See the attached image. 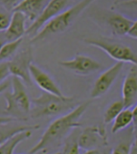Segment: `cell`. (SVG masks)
<instances>
[{"label": "cell", "instance_id": "9", "mask_svg": "<svg viewBox=\"0 0 137 154\" xmlns=\"http://www.w3.org/2000/svg\"><path fill=\"white\" fill-rule=\"evenodd\" d=\"M124 66V62L117 61L113 66L103 72L94 82V85L90 92V98L96 99L104 96L111 88L113 83L117 79Z\"/></svg>", "mask_w": 137, "mask_h": 154}, {"label": "cell", "instance_id": "21", "mask_svg": "<svg viewBox=\"0 0 137 154\" xmlns=\"http://www.w3.org/2000/svg\"><path fill=\"white\" fill-rule=\"evenodd\" d=\"M12 18L13 13L8 12L5 9L1 8V11H0V31L3 32L8 29L11 22H12Z\"/></svg>", "mask_w": 137, "mask_h": 154}, {"label": "cell", "instance_id": "19", "mask_svg": "<svg viewBox=\"0 0 137 154\" xmlns=\"http://www.w3.org/2000/svg\"><path fill=\"white\" fill-rule=\"evenodd\" d=\"M125 103L123 102V100H116V102L112 103L110 104L107 109L105 110V112L104 114V124L108 125L110 123L114 122V120L117 118V116L122 112L125 109Z\"/></svg>", "mask_w": 137, "mask_h": 154}, {"label": "cell", "instance_id": "14", "mask_svg": "<svg viewBox=\"0 0 137 154\" xmlns=\"http://www.w3.org/2000/svg\"><path fill=\"white\" fill-rule=\"evenodd\" d=\"M49 1L50 0H24L14 10V12L22 13L28 21L34 23L43 13Z\"/></svg>", "mask_w": 137, "mask_h": 154}, {"label": "cell", "instance_id": "18", "mask_svg": "<svg viewBox=\"0 0 137 154\" xmlns=\"http://www.w3.org/2000/svg\"><path fill=\"white\" fill-rule=\"evenodd\" d=\"M23 42H24V38H20L17 40L2 44L1 48H0V60H1V61L9 60L14 56L17 55V53L19 51L20 47L22 46Z\"/></svg>", "mask_w": 137, "mask_h": 154}, {"label": "cell", "instance_id": "26", "mask_svg": "<svg viewBox=\"0 0 137 154\" xmlns=\"http://www.w3.org/2000/svg\"><path fill=\"white\" fill-rule=\"evenodd\" d=\"M128 36L132 38H137V20L134 21L133 25L131 26L129 32L128 33Z\"/></svg>", "mask_w": 137, "mask_h": 154}, {"label": "cell", "instance_id": "2", "mask_svg": "<svg viewBox=\"0 0 137 154\" xmlns=\"http://www.w3.org/2000/svg\"><path fill=\"white\" fill-rule=\"evenodd\" d=\"M11 91L5 89L1 92L7 103L5 110H2V117L10 118V121L26 120V116L30 115L32 109V102L26 87L17 77H13L11 79Z\"/></svg>", "mask_w": 137, "mask_h": 154}, {"label": "cell", "instance_id": "16", "mask_svg": "<svg viewBox=\"0 0 137 154\" xmlns=\"http://www.w3.org/2000/svg\"><path fill=\"white\" fill-rule=\"evenodd\" d=\"M33 130H24L15 133L7 138L6 140L1 142L0 145V154H14L15 148L25 140L29 139L32 136Z\"/></svg>", "mask_w": 137, "mask_h": 154}, {"label": "cell", "instance_id": "4", "mask_svg": "<svg viewBox=\"0 0 137 154\" xmlns=\"http://www.w3.org/2000/svg\"><path fill=\"white\" fill-rule=\"evenodd\" d=\"M32 104L33 107L30 113L32 118H41L68 113L79 105L74 98L66 96L60 97L47 92L33 99Z\"/></svg>", "mask_w": 137, "mask_h": 154}, {"label": "cell", "instance_id": "11", "mask_svg": "<svg viewBox=\"0 0 137 154\" xmlns=\"http://www.w3.org/2000/svg\"><path fill=\"white\" fill-rule=\"evenodd\" d=\"M30 74L33 82L38 85L41 90L44 92L50 93L57 96L63 97L64 95L61 92V88L56 83V82L52 79V77L47 74L45 71L40 69L39 66H36L32 63L30 66Z\"/></svg>", "mask_w": 137, "mask_h": 154}, {"label": "cell", "instance_id": "27", "mask_svg": "<svg viewBox=\"0 0 137 154\" xmlns=\"http://www.w3.org/2000/svg\"><path fill=\"white\" fill-rule=\"evenodd\" d=\"M135 136H134V140L132 143V146H131V154H137V126L135 127Z\"/></svg>", "mask_w": 137, "mask_h": 154}, {"label": "cell", "instance_id": "20", "mask_svg": "<svg viewBox=\"0 0 137 154\" xmlns=\"http://www.w3.org/2000/svg\"><path fill=\"white\" fill-rule=\"evenodd\" d=\"M80 145H79V135L74 133L66 141L61 154H80Z\"/></svg>", "mask_w": 137, "mask_h": 154}, {"label": "cell", "instance_id": "28", "mask_svg": "<svg viewBox=\"0 0 137 154\" xmlns=\"http://www.w3.org/2000/svg\"><path fill=\"white\" fill-rule=\"evenodd\" d=\"M132 113H133V125L136 127L137 126V104L135 105V107L133 108Z\"/></svg>", "mask_w": 137, "mask_h": 154}, {"label": "cell", "instance_id": "22", "mask_svg": "<svg viewBox=\"0 0 137 154\" xmlns=\"http://www.w3.org/2000/svg\"><path fill=\"white\" fill-rule=\"evenodd\" d=\"M131 146L130 143L122 142L113 148L111 154H131Z\"/></svg>", "mask_w": 137, "mask_h": 154}, {"label": "cell", "instance_id": "24", "mask_svg": "<svg viewBox=\"0 0 137 154\" xmlns=\"http://www.w3.org/2000/svg\"><path fill=\"white\" fill-rule=\"evenodd\" d=\"M11 76V72L9 69V65H8V61L4 60L1 61L0 63V79H1V82L6 81V79Z\"/></svg>", "mask_w": 137, "mask_h": 154}, {"label": "cell", "instance_id": "13", "mask_svg": "<svg viewBox=\"0 0 137 154\" xmlns=\"http://www.w3.org/2000/svg\"><path fill=\"white\" fill-rule=\"evenodd\" d=\"M137 99V66L132 65L123 82L122 100L126 108L133 105Z\"/></svg>", "mask_w": 137, "mask_h": 154}, {"label": "cell", "instance_id": "7", "mask_svg": "<svg viewBox=\"0 0 137 154\" xmlns=\"http://www.w3.org/2000/svg\"><path fill=\"white\" fill-rule=\"evenodd\" d=\"M69 3L70 0H50L40 17L28 27L26 35H31L33 38L50 20L61 14L63 11H65V8Z\"/></svg>", "mask_w": 137, "mask_h": 154}, {"label": "cell", "instance_id": "23", "mask_svg": "<svg viewBox=\"0 0 137 154\" xmlns=\"http://www.w3.org/2000/svg\"><path fill=\"white\" fill-rule=\"evenodd\" d=\"M24 0H0V3H1V7L3 9L13 13L14 10Z\"/></svg>", "mask_w": 137, "mask_h": 154}, {"label": "cell", "instance_id": "30", "mask_svg": "<svg viewBox=\"0 0 137 154\" xmlns=\"http://www.w3.org/2000/svg\"><path fill=\"white\" fill-rule=\"evenodd\" d=\"M54 154H61V152H56V153H54Z\"/></svg>", "mask_w": 137, "mask_h": 154}, {"label": "cell", "instance_id": "10", "mask_svg": "<svg viewBox=\"0 0 137 154\" xmlns=\"http://www.w3.org/2000/svg\"><path fill=\"white\" fill-rule=\"evenodd\" d=\"M58 64L81 76L91 75L102 68L100 62L83 55H76L70 60H60L58 61Z\"/></svg>", "mask_w": 137, "mask_h": 154}, {"label": "cell", "instance_id": "1", "mask_svg": "<svg viewBox=\"0 0 137 154\" xmlns=\"http://www.w3.org/2000/svg\"><path fill=\"white\" fill-rule=\"evenodd\" d=\"M89 104L90 102L80 103L70 112L56 119L46 128L38 144L32 147L28 153L36 154L40 151H44L62 140L72 129H75L80 125L79 121L86 111Z\"/></svg>", "mask_w": 137, "mask_h": 154}, {"label": "cell", "instance_id": "12", "mask_svg": "<svg viewBox=\"0 0 137 154\" xmlns=\"http://www.w3.org/2000/svg\"><path fill=\"white\" fill-rule=\"evenodd\" d=\"M27 21V17L22 13L14 12L12 22L8 29L1 32L2 40L5 41V43H7V42L23 38V36L27 34V29H26Z\"/></svg>", "mask_w": 137, "mask_h": 154}, {"label": "cell", "instance_id": "8", "mask_svg": "<svg viewBox=\"0 0 137 154\" xmlns=\"http://www.w3.org/2000/svg\"><path fill=\"white\" fill-rule=\"evenodd\" d=\"M79 145L83 150L100 149L107 146V136L103 126H89L79 134Z\"/></svg>", "mask_w": 137, "mask_h": 154}, {"label": "cell", "instance_id": "29", "mask_svg": "<svg viewBox=\"0 0 137 154\" xmlns=\"http://www.w3.org/2000/svg\"><path fill=\"white\" fill-rule=\"evenodd\" d=\"M83 154H104V153L100 149H92V150H86Z\"/></svg>", "mask_w": 137, "mask_h": 154}, {"label": "cell", "instance_id": "25", "mask_svg": "<svg viewBox=\"0 0 137 154\" xmlns=\"http://www.w3.org/2000/svg\"><path fill=\"white\" fill-rule=\"evenodd\" d=\"M121 6H126L129 8H137V0H125L118 3Z\"/></svg>", "mask_w": 137, "mask_h": 154}, {"label": "cell", "instance_id": "31", "mask_svg": "<svg viewBox=\"0 0 137 154\" xmlns=\"http://www.w3.org/2000/svg\"><path fill=\"white\" fill-rule=\"evenodd\" d=\"M27 154H29V153H27Z\"/></svg>", "mask_w": 137, "mask_h": 154}, {"label": "cell", "instance_id": "5", "mask_svg": "<svg viewBox=\"0 0 137 154\" xmlns=\"http://www.w3.org/2000/svg\"><path fill=\"white\" fill-rule=\"evenodd\" d=\"M83 41L87 45L97 47L103 50L104 53L113 58V60L121 62H129L132 65L137 66V54L129 46L110 38L104 36H96V38H86Z\"/></svg>", "mask_w": 137, "mask_h": 154}, {"label": "cell", "instance_id": "6", "mask_svg": "<svg viewBox=\"0 0 137 154\" xmlns=\"http://www.w3.org/2000/svg\"><path fill=\"white\" fill-rule=\"evenodd\" d=\"M28 43L19 49L17 55L7 61L11 76L17 77L27 85L32 86L33 79H32L30 74V66L32 64V60H33V56H32V49Z\"/></svg>", "mask_w": 137, "mask_h": 154}, {"label": "cell", "instance_id": "17", "mask_svg": "<svg viewBox=\"0 0 137 154\" xmlns=\"http://www.w3.org/2000/svg\"><path fill=\"white\" fill-rule=\"evenodd\" d=\"M132 123H133L132 110H130L129 108H125L113 122V125L111 127L112 133L115 134V133H117V132L125 129L126 127H128Z\"/></svg>", "mask_w": 137, "mask_h": 154}, {"label": "cell", "instance_id": "15", "mask_svg": "<svg viewBox=\"0 0 137 154\" xmlns=\"http://www.w3.org/2000/svg\"><path fill=\"white\" fill-rule=\"evenodd\" d=\"M107 21L110 29H111L112 34L116 36L128 35L131 26L134 23V21L124 17L123 14L116 13L108 15Z\"/></svg>", "mask_w": 137, "mask_h": 154}, {"label": "cell", "instance_id": "3", "mask_svg": "<svg viewBox=\"0 0 137 154\" xmlns=\"http://www.w3.org/2000/svg\"><path fill=\"white\" fill-rule=\"evenodd\" d=\"M94 1L95 0H82V1L77 3L75 6L63 11L61 14L50 20L36 35L31 38V39L29 40L30 43L43 41L50 36L65 32L73 25V23L79 17V15Z\"/></svg>", "mask_w": 137, "mask_h": 154}]
</instances>
